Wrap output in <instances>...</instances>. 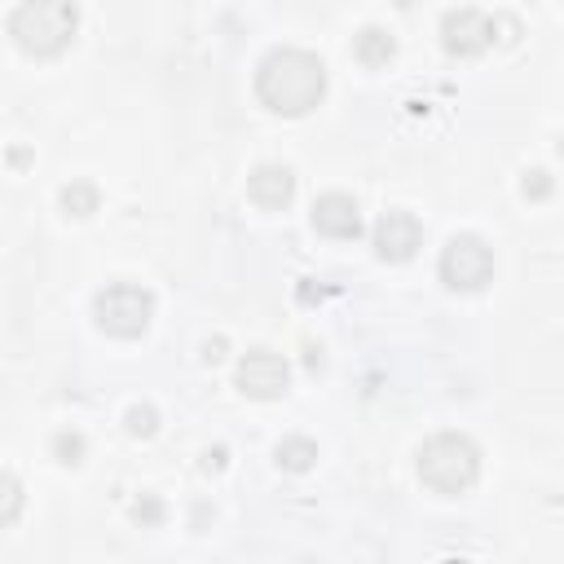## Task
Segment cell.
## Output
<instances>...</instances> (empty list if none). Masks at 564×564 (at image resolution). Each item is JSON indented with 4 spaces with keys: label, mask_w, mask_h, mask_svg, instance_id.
<instances>
[{
    "label": "cell",
    "mask_w": 564,
    "mask_h": 564,
    "mask_svg": "<svg viewBox=\"0 0 564 564\" xmlns=\"http://www.w3.org/2000/svg\"><path fill=\"white\" fill-rule=\"evenodd\" d=\"M256 97L273 115H308L326 97V66L308 48H269L256 66Z\"/></svg>",
    "instance_id": "obj_1"
},
{
    "label": "cell",
    "mask_w": 564,
    "mask_h": 564,
    "mask_svg": "<svg viewBox=\"0 0 564 564\" xmlns=\"http://www.w3.org/2000/svg\"><path fill=\"white\" fill-rule=\"evenodd\" d=\"M79 31V9L70 0H22L9 13V35L31 57H57Z\"/></svg>",
    "instance_id": "obj_2"
},
{
    "label": "cell",
    "mask_w": 564,
    "mask_h": 564,
    "mask_svg": "<svg viewBox=\"0 0 564 564\" xmlns=\"http://www.w3.org/2000/svg\"><path fill=\"white\" fill-rule=\"evenodd\" d=\"M419 476H423V485L432 494H445V498L471 489L476 476H480V449H476V441L463 436V432H436V436H427L419 445Z\"/></svg>",
    "instance_id": "obj_3"
},
{
    "label": "cell",
    "mask_w": 564,
    "mask_h": 564,
    "mask_svg": "<svg viewBox=\"0 0 564 564\" xmlns=\"http://www.w3.org/2000/svg\"><path fill=\"white\" fill-rule=\"evenodd\" d=\"M93 317H97V326L106 335L137 339V335H145V326L154 317V295L145 286H132V282H110L106 291H97Z\"/></svg>",
    "instance_id": "obj_4"
},
{
    "label": "cell",
    "mask_w": 564,
    "mask_h": 564,
    "mask_svg": "<svg viewBox=\"0 0 564 564\" xmlns=\"http://www.w3.org/2000/svg\"><path fill=\"white\" fill-rule=\"evenodd\" d=\"M494 278V251L476 234H454L441 251V282L449 291H480Z\"/></svg>",
    "instance_id": "obj_5"
},
{
    "label": "cell",
    "mask_w": 564,
    "mask_h": 564,
    "mask_svg": "<svg viewBox=\"0 0 564 564\" xmlns=\"http://www.w3.org/2000/svg\"><path fill=\"white\" fill-rule=\"evenodd\" d=\"M494 44V22L480 9H449L441 18V48L449 57H480Z\"/></svg>",
    "instance_id": "obj_6"
},
{
    "label": "cell",
    "mask_w": 564,
    "mask_h": 564,
    "mask_svg": "<svg viewBox=\"0 0 564 564\" xmlns=\"http://www.w3.org/2000/svg\"><path fill=\"white\" fill-rule=\"evenodd\" d=\"M234 383H238V392H247V397H256V401H273V397L286 392L291 370H286V361H282L278 352H269V348H251V352L238 361Z\"/></svg>",
    "instance_id": "obj_7"
},
{
    "label": "cell",
    "mask_w": 564,
    "mask_h": 564,
    "mask_svg": "<svg viewBox=\"0 0 564 564\" xmlns=\"http://www.w3.org/2000/svg\"><path fill=\"white\" fill-rule=\"evenodd\" d=\"M423 247V225L410 212H383L375 225V256L388 264H405Z\"/></svg>",
    "instance_id": "obj_8"
},
{
    "label": "cell",
    "mask_w": 564,
    "mask_h": 564,
    "mask_svg": "<svg viewBox=\"0 0 564 564\" xmlns=\"http://www.w3.org/2000/svg\"><path fill=\"white\" fill-rule=\"evenodd\" d=\"M313 229L326 234V238H357L361 234V212H357V203L348 194L330 189V194H322L313 203Z\"/></svg>",
    "instance_id": "obj_9"
},
{
    "label": "cell",
    "mask_w": 564,
    "mask_h": 564,
    "mask_svg": "<svg viewBox=\"0 0 564 564\" xmlns=\"http://www.w3.org/2000/svg\"><path fill=\"white\" fill-rule=\"evenodd\" d=\"M247 194H251V203L278 212V207H286V203L295 198V172H291L286 163H260V167L247 176Z\"/></svg>",
    "instance_id": "obj_10"
},
{
    "label": "cell",
    "mask_w": 564,
    "mask_h": 564,
    "mask_svg": "<svg viewBox=\"0 0 564 564\" xmlns=\"http://www.w3.org/2000/svg\"><path fill=\"white\" fill-rule=\"evenodd\" d=\"M352 53H357L361 66H388L397 57V40L383 26H361L357 40H352Z\"/></svg>",
    "instance_id": "obj_11"
},
{
    "label": "cell",
    "mask_w": 564,
    "mask_h": 564,
    "mask_svg": "<svg viewBox=\"0 0 564 564\" xmlns=\"http://www.w3.org/2000/svg\"><path fill=\"white\" fill-rule=\"evenodd\" d=\"M97 203H101V194H97L93 181H70V185H62V212H66V216H93Z\"/></svg>",
    "instance_id": "obj_12"
},
{
    "label": "cell",
    "mask_w": 564,
    "mask_h": 564,
    "mask_svg": "<svg viewBox=\"0 0 564 564\" xmlns=\"http://www.w3.org/2000/svg\"><path fill=\"white\" fill-rule=\"evenodd\" d=\"M278 463L286 467V471H308L313 467V458H317V445L308 441V436H286V441H278Z\"/></svg>",
    "instance_id": "obj_13"
},
{
    "label": "cell",
    "mask_w": 564,
    "mask_h": 564,
    "mask_svg": "<svg viewBox=\"0 0 564 564\" xmlns=\"http://www.w3.org/2000/svg\"><path fill=\"white\" fill-rule=\"evenodd\" d=\"M53 454H57V463H66V467L84 463V436H79V432H57V436H53Z\"/></svg>",
    "instance_id": "obj_14"
},
{
    "label": "cell",
    "mask_w": 564,
    "mask_h": 564,
    "mask_svg": "<svg viewBox=\"0 0 564 564\" xmlns=\"http://www.w3.org/2000/svg\"><path fill=\"white\" fill-rule=\"evenodd\" d=\"M154 427H159V414H154L150 405H132V410H128V432H132V436H150Z\"/></svg>",
    "instance_id": "obj_15"
},
{
    "label": "cell",
    "mask_w": 564,
    "mask_h": 564,
    "mask_svg": "<svg viewBox=\"0 0 564 564\" xmlns=\"http://www.w3.org/2000/svg\"><path fill=\"white\" fill-rule=\"evenodd\" d=\"M18 507H22V485L18 476H4V524L18 520Z\"/></svg>",
    "instance_id": "obj_16"
},
{
    "label": "cell",
    "mask_w": 564,
    "mask_h": 564,
    "mask_svg": "<svg viewBox=\"0 0 564 564\" xmlns=\"http://www.w3.org/2000/svg\"><path fill=\"white\" fill-rule=\"evenodd\" d=\"M520 189H524V198H546V194H551V176H546L542 167H533V172L524 176V185H520Z\"/></svg>",
    "instance_id": "obj_17"
},
{
    "label": "cell",
    "mask_w": 564,
    "mask_h": 564,
    "mask_svg": "<svg viewBox=\"0 0 564 564\" xmlns=\"http://www.w3.org/2000/svg\"><path fill=\"white\" fill-rule=\"evenodd\" d=\"M132 516H137V520H141V516H145V520H159V516H163V507H159V502H145V507L137 502V507H132Z\"/></svg>",
    "instance_id": "obj_18"
},
{
    "label": "cell",
    "mask_w": 564,
    "mask_h": 564,
    "mask_svg": "<svg viewBox=\"0 0 564 564\" xmlns=\"http://www.w3.org/2000/svg\"><path fill=\"white\" fill-rule=\"evenodd\" d=\"M220 348H225V344H220V339H216V344H207V361H220V357H225V352H220Z\"/></svg>",
    "instance_id": "obj_19"
}]
</instances>
